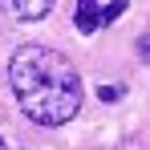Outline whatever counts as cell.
I'll return each mask as SVG.
<instances>
[{
  "mask_svg": "<svg viewBox=\"0 0 150 150\" xmlns=\"http://www.w3.org/2000/svg\"><path fill=\"white\" fill-rule=\"evenodd\" d=\"M8 85L28 122L65 126L81 110V77L65 53L49 45H21L8 61Z\"/></svg>",
  "mask_w": 150,
  "mask_h": 150,
  "instance_id": "cell-1",
  "label": "cell"
},
{
  "mask_svg": "<svg viewBox=\"0 0 150 150\" xmlns=\"http://www.w3.org/2000/svg\"><path fill=\"white\" fill-rule=\"evenodd\" d=\"M53 4H57V0H0V8H4L12 21H25V25L28 21H45L53 12Z\"/></svg>",
  "mask_w": 150,
  "mask_h": 150,
  "instance_id": "cell-2",
  "label": "cell"
},
{
  "mask_svg": "<svg viewBox=\"0 0 150 150\" xmlns=\"http://www.w3.org/2000/svg\"><path fill=\"white\" fill-rule=\"evenodd\" d=\"M73 25L77 33H98L101 28V8H98V0H77V12H73Z\"/></svg>",
  "mask_w": 150,
  "mask_h": 150,
  "instance_id": "cell-3",
  "label": "cell"
},
{
  "mask_svg": "<svg viewBox=\"0 0 150 150\" xmlns=\"http://www.w3.org/2000/svg\"><path fill=\"white\" fill-rule=\"evenodd\" d=\"M126 4H130V0H110V4L101 8V25H110V21H118V16L126 12Z\"/></svg>",
  "mask_w": 150,
  "mask_h": 150,
  "instance_id": "cell-4",
  "label": "cell"
},
{
  "mask_svg": "<svg viewBox=\"0 0 150 150\" xmlns=\"http://www.w3.org/2000/svg\"><path fill=\"white\" fill-rule=\"evenodd\" d=\"M98 98H101V101H118V98H122V85H101Z\"/></svg>",
  "mask_w": 150,
  "mask_h": 150,
  "instance_id": "cell-5",
  "label": "cell"
},
{
  "mask_svg": "<svg viewBox=\"0 0 150 150\" xmlns=\"http://www.w3.org/2000/svg\"><path fill=\"white\" fill-rule=\"evenodd\" d=\"M138 57L150 61V37H138Z\"/></svg>",
  "mask_w": 150,
  "mask_h": 150,
  "instance_id": "cell-6",
  "label": "cell"
},
{
  "mask_svg": "<svg viewBox=\"0 0 150 150\" xmlns=\"http://www.w3.org/2000/svg\"><path fill=\"white\" fill-rule=\"evenodd\" d=\"M0 150H4V138H0Z\"/></svg>",
  "mask_w": 150,
  "mask_h": 150,
  "instance_id": "cell-7",
  "label": "cell"
}]
</instances>
